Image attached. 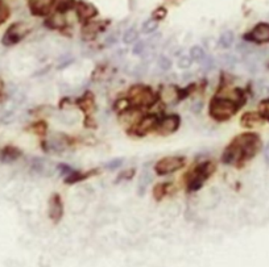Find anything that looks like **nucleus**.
<instances>
[{"instance_id": "1", "label": "nucleus", "mask_w": 269, "mask_h": 267, "mask_svg": "<svg viewBox=\"0 0 269 267\" xmlns=\"http://www.w3.org/2000/svg\"><path fill=\"white\" fill-rule=\"evenodd\" d=\"M260 148L261 141L257 134H253V133L240 134L224 149L222 162L226 165H233V163L251 159L257 154Z\"/></svg>"}, {"instance_id": "2", "label": "nucleus", "mask_w": 269, "mask_h": 267, "mask_svg": "<svg viewBox=\"0 0 269 267\" xmlns=\"http://www.w3.org/2000/svg\"><path fill=\"white\" fill-rule=\"evenodd\" d=\"M242 105L237 104L236 101L223 98V96H216L210 101L209 105V114L216 121H226L233 117L236 114Z\"/></svg>"}, {"instance_id": "3", "label": "nucleus", "mask_w": 269, "mask_h": 267, "mask_svg": "<svg viewBox=\"0 0 269 267\" xmlns=\"http://www.w3.org/2000/svg\"><path fill=\"white\" fill-rule=\"evenodd\" d=\"M129 103L136 107H153L157 103V94H155L149 87L143 84H135L128 91Z\"/></svg>"}, {"instance_id": "4", "label": "nucleus", "mask_w": 269, "mask_h": 267, "mask_svg": "<svg viewBox=\"0 0 269 267\" xmlns=\"http://www.w3.org/2000/svg\"><path fill=\"white\" fill-rule=\"evenodd\" d=\"M29 33V25L23 21H18L9 25V28L5 31L4 36L1 37V44L4 46H14L18 44L20 41L24 40L25 36Z\"/></svg>"}, {"instance_id": "5", "label": "nucleus", "mask_w": 269, "mask_h": 267, "mask_svg": "<svg viewBox=\"0 0 269 267\" xmlns=\"http://www.w3.org/2000/svg\"><path fill=\"white\" fill-rule=\"evenodd\" d=\"M186 159L183 157H165L156 163L155 170L159 175H169L174 171H178L185 166Z\"/></svg>"}, {"instance_id": "6", "label": "nucleus", "mask_w": 269, "mask_h": 267, "mask_svg": "<svg viewBox=\"0 0 269 267\" xmlns=\"http://www.w3.org/2000/svg\"><path fill=\"white\" fill-rule=\"evenodd\" d=\"M159 120L160 118L157 117L156 115H146L144 117H142L139 121L133 125V134L135 136H145L149 132L156 131L157 128V124H159Z\"/></svg>"}, {"instance_id": "7", "label": "nucleus", "mask_w": 269, "mask_h": 267, "mask_svg": "<svg viewBox=\"0 0 269 267\" xmlns=\"http://www.w3.org/2000/svg\"><path fill=\"white\" fill-rule=\"evenodd\" d=\"M179 122H181V120H179L178 115H168V116L159 120L156 132L161 136H169L179 128Z\"/></svg>"}, {"instance_id": "8", "label": "nucleus", "mask_w": 269, "mask_h": 267, "mask_svg": "<svg viewBox=\"0 0 269 267\" xmlns=\"http://www.w3.org/2000/svg\"><path fill=\"white\" fill-rule=\"evenodd\" d=\"M244 40L247 42H253V44H267V42H269V24H257L251 32H248L244 36Z\"/></svg>"}, {"instance_id": "9", "label": "nucleus", "mask_w": 269, "mask_h": 267, "mask_svg": "<svg viewBox=\"0 0 269 267\" xmlns=\"http://www.w3.org/2000/svg\"><path fill=\"white\" fill-rule=\"evenodd\" d=\"M53 4H54V0H28L31 12L36 16H44L49 14Z\"/></svg>"}, {"instance_id": "10", "label": "nucleus", "mask_w": 269, "mask_h": 267, "mask_svg": "<svg viewBox=\"0 0 269 267\" xmlns=\"http://www.w3.org/2000/svg\"><path fill=\"white\" fill-rule=\"evenodd\" d=\"M64 215V204L61 196L54 194L49 200V217L54 222H58Z\"/></svg>"}, {"instance_id": "11", "label": "nucleus", "mask_w": 269, "mask_h": 267, "mask_svg": "<svg viewBox=\"0 0 269 267\" xmlns=\"http://www.w3.org/2000/svg\"><path fill=\"white\" fill-rule=\"evenodd\" d=\"M23 155V151L16 146L7 145L0 149V163H14Z\"/></svg>"}, {"instance_id": "12", "label": "nucleus", "mask_w": 269, "mask_h": 267, "mask_svg": "<svg viewBox=\"0 0 269 267\" xmlns=\"http://www.w3.org/2000/svg\"><path fill=\"white\" fill-rule=\"evenodd\" d=\"M75 9H77L78 17L81 18L82 21H90L94 16H95L98 12H96V8L90 3H86V1H79L75 5Z\"/></svg>"}, {"instance_id": "13", "label": "nucleus", "mask_w": 269, "mask_h": 267, "mask_svg": "<svg viewBox=\"0 0 269 267\" xmlns=\"http://www.w3.org/2000/svg\"><path fill=\"white\" fill-rule=\"evenodd\" d=\"M263 122H264V117L260 114H256V112H247L240 118V124L243 127L250 128V129L260 127V125H263Z\"/></svg>"}, {"instance_id": "14", "label": "nucleus", "mask_w": 269, "mask_h": 267, "mask_svg": "<svg viewBox=\"0 0 269 267\" xmlns=\"http://www.w3.org/2000/svg\"><path fill=\"white\" fill-rule=\"evenodd\" d=\"M101 29H102V23L91 21V20H90V21H87V23L85 24V27H83L82 29L83 37L87 38V40H91V38H94L98 33L101 32Z\"/></svg>"}, {"instance_id": "15", "label": "nucleus", "mask_w": 269, "mask_h": 267, "mask_svg": "<svg viewBox=\"0 0 269 267\" xmlns=\"http://www.w3.org/2000/svg\"><path fill=\"white\" fill-rule=\"evenodd\" d=\"M78 105L79 108L82 109L85 114H90L95 109V100H94V96L90 94V92H86L85 95L78 100Z\"/></svg>"}, {"instance_id": "16", "label": "nucleus", "mask_w": 269, "mask_h": 267, "mask_svg": "<svg viewBox=\"0 0 269 267\" xmlns=\"http://www.w3.org/2000/svg\"><path fill=\"white\" fill-rule=\"evenodd\" d=\"M152 182V175L151 172L148 171V170H145V171L142 172V175H140V178H139V183H137V194L140 195V196H143V195L145 194L146 188H148V186L151 184Z\"/></svg>"}, {"instance_id": "17", "label": "nucleus", "mask_w": 269, "mask_h": 267, "mask_svg": "<svg viewBox=\"0 0 269 267\" xmlns=\"http://www.w3.org/2000/svg\"><path fill=\"white\" fill-rule=\"evenodd\" d=\"M233 41H235V34H233V31H226L220 34L218 41V45L222 48V49H230L233 46Z\"/></svg>"}, {"instance_id": "18", "label": "nucleus", "mask_w": 269, "mask_h": 267, "mask_svg": "<svg viewBox=\"0 0 269 267\" xmlns=\"http://www.w3.org/2000/svg\"><path fill=\"white\" fill-rule=\"evenodd\" d=\"M172 187V184L169 183H159L157 186L155 187V191H153V196H155L156 200L164 199L165 196L168 195L169 188Z\"/></svg>"}, {"instance_id": "19", "label": "nucleus", "mask_w": 269, "mask_h": 267, "mask_svg": "<svg viewBox=\"0 0 269 267\" xmlns=\"http://www.w3.org/2000/svg\"><path fill=\"white\" fill-rule=\"evenodd\" d=\"M157 27H159V20H156L155 17L148 18L142 25V33H144V34H151V33L156 32Z\"/></svg>"}, {"instance_id": "20", "label": "nucleus", "mask_w": 269, "mask_h": 267, "mask_svg": "<svg viewBox=\"0 0 269 267\" xmlns=\"http://www.w3.org/2000/svg\"><path fill=\"white\" fill-rule=\"evenodd\" d=\"M139 40V32H137L135 28H129L127 29L123 34V42L127 44V45H131V44H135L136 41Z\"/></svg>"}, {"instance_id": "21", "label": "nucleus", "mask_w": 269, "mask_h": 267, "mask_svg": "<svg viewBox=\"0 0 269 267\" xmlns=\"http://www.w3.org/2000/svg\"><path fill=\"white\" fill-rule=\"evenodd\" d=\"M189 57H190L193 61H196V62H202L203 58L206 57V53L201 46L196 45V46H193L192 49H190V51H189Z\"/></svg>"}, {"instance_id": "22", "label": "nucleus", "mask_w": 269, "mask_h": 267, "mask_svg": "<svg viewBox=\"0 0 269 267\" xmlns=\"http://www.w3.org/2000/svg\"><path fill=\"white\" fill-rule=\"evenodd\" d=\"M48 25L51 28H61L65 25V20L62 17V14H59V12H55L53 16L49 17L48 20Z\"/></svg>"}, {"instance_id": "23", "label": "nucleus", "mask_w": 269, "mask_h": 267, "mask_svg": "<svg viewBox=\"0 0 269 267\" xmlns=\"http://www.w3.org/2000/svg\"><path fill=\"white\" fill-rule=\"evenodd\" d=\"M157 66L161 71H169L172 68V59L166 57V55H161L159 61H157Z\"/></svg>"}, {"instance_id": "24", "label": "nucleus", "mask_w": 269, "mask_h": 267, "mask_svg": "<svg viewBox=\"0 0 269 267\" xmlns=\"http://www.w3.org/2000/svg\"><path fill=\"white\" fill-rule=\"evenodd\" d=\"M220 61H222V64L226 65V66H230V67H233L235 65L237 64V58L233 54H223L220 55Z\"/></svg>"}, {"instance_id": "25", "label": "nucleus", "mask_w": 269, "mask_h": 267, "mask_svg": "<svg viewBox=\"0 0 269 267\" xmlns=\"http://www.w3.org/2000/svg\"><path fill=\"white\" fill-rule=\"evenodd\" d=\"M124 159L123 158H114L112 161H109L105 165V167L109 171H112V170H116V168H120L123 166Z\"/></svg>"}, {"instance_id": "26", "label": "nucleus", "mask_w": 269, "mask_h": 267, "mask_svg": "<svg viewBox=\"0 0 269 267\" xmlns=\"http://www.w3.org/2000/svg\"><path fill=\"white\" fill-rule=\"evenodd\" d=\"M129 105H131V103H129V100L127 99H120L118 100L116 103H115L114 108L115 111H118V112H122L123 114L124 111H127L128 108H129Z\"/></svg>"}, {"instance_id": "27", "label": "nucleus", "mask_w": 269, "mask_h": 267, "mask_svg": "<svg viewBox=\"0 0 269 267\" xmlns=\"http://www.w3.org/2000/svg\"><path fill=\"white\" fill-rule=\"evenodd\" d=\"M215 59L211 57V55H206L205 58H203V61H202V67H203V70H206V71H211L213 68H215Z\"/></svg>"}, {"instance_id": "28", "label": "nucleus", "mask_w": 269, "mask_h": 267, "mask_svg": "<svg viewBox=\"0 0 269 267\" xmlns=\"http://www.w3.org/2000/svg\"><path fill=\"white\" fill-rule=\"evenodd\" d=\"M192 62L193 59L190 58L189 55H182V57H179V59H178L177 66L179 68H182V70H186V68H189L192 66Z\"/></svg>"}, {"instance_id": "29", "label": "nucleus", "mask_w": 269, "mask_h": 267, "mask_svg": "<svg viewBox=\"0 0 269 267\" xmlns=\"http://www.w3.org/2000/svg\"><path fill=\"white\" fill-rule=\"evenodd\" d=\"M259 109H260L261 116L264 118H267V120H269V99L261 101Z\"/></svg>"}, {"instance_id": "30", "label": "nucleus", "mask_w": 269, "mask_h": 267, "mask_svg": "<svg viewBox=\"0 0 269 267\" xmlns=\"http://www.w3.org/2000/svg\"><path fill=\"white\" fill-rule=\"evenodd\" d=\"M132 51H133V54H136V55L143 54V53L145 51V42H144V41H136Z\"/></svg>"}, {"instance_id": "31", "label": "nucleus", "mask_w": 269, "mask_h": 267, "mask_svg": "<svg viewBox=\"0 0 269 267\" xmlns=\"http://www.w3.org/2000/svg\"><path fill=\"white\" fill-rule=\"evenodd\" d=\"M133 175H135V168H127V170H124V171L119 175L118 182L123 181V178L126 181H129V179H132Z\"/></svg>"}, {"instance_id": "32", "label": "nucleus", "mask_w": 269, "mask_h": 267, "mask_svg": "<svg viewBox=\"0 0 269 267\" xmlns=\"http://www.w3.org/2000/svg\"><path fill=\"white\" fill-rule=\"evenodd\" d=\"M57 168H58V171L61 172V175H65V177H69L70 174H73L74 170L70 166H68V165H65V163H61V165H58L57 166Z\"/></svg>"}, {"instance_id": "33", "label": "nucleus", "mask_w": 269, "mask_h": 267, "mask_svg": "<svg viewBox=\"0 0 269 267\" xmlns=\"http://www.w3.org/2000/svg\"><path fill=\"white\" fill-rule=\"evenodd\" d=\"M202 109H203V103H202L201 100H196V101H193L192 105H190V111H192L193 114H201Z\"/></svg>"}, {"instance_id": "34", "label": "nucleus", "mask_w": 269, "mask_h": 267, "mask_svg": "<svg viewBox=\"0 0 269 267\" xmlns=\"http://www.w3.org/2000/svg\"><path fill=\"white\" fill-rule=\"evenodd\" d=\"M33 129H35V132H36L37 134H45L46 132V125L45 122H37V124H35L33 125Z\"/></svg>"}, {"instance_id": "35", "label": "nucleus", "mask_w": 269, "mask_h": 267, "mask_svg": "<svg viewBox=\"0 0 269 267\" xmlns=\"http://www.w3.org/2000/svg\"><path fill=\"white\" fill-rule=\"evenodd\" d=\"M116 41H118V33H115V34L112 33V34H109V36L106 38V45H114V44H116Z\"/></svg>"}, {"instance_id": "36", "label": "nucleus", "mask_w": 269, "mask_h": 267, "mask_svg": "<svg viewBox=\"0 0 269 267\" xmlns=\"http://www.w3.org/2000/svg\"><path fill=\"white\" fill-rule=\"evenodd\" d=\"M165 15H166V11H165L164 8L157 9L155 12V18L156 20H161V18L165 17Z\"/></svg>"}, {"instance_id": "37", "label": "nucleus", "mask_w": 269, "mask_h": 267, "mask_svg": "<svg viewBox=\"0 0 269 267\" xmlns=\"http://www.w3.org/2000/svg\"><path fill=\"white\" fill-rule=\"evenodd\" d=\"M4 87H5V84H4V81H3V79H1V77H0V103H1V101H3V100H4Z\"/></svg>"}, {"instance_id": "38", "label": "nucleus", "mask_w": 269, "mask_h": 267, "mask_svg": "<svg viewBox=\"0 0 269 267\" xmlns=\"http://www.w3.org/2000/svg\"><path fill=\"white\" fill-rule=\"evenodd\" d=\"M265 158H267V161L269 162V142L267 144V146H265Z\"/></svg>"}]
</instances>
